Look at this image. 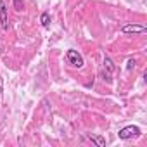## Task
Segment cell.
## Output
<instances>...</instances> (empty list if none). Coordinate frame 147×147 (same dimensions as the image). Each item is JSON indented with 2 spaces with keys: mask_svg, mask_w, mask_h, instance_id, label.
Masks as SVG:
<instances>
[{
  "mask_svg": "<svg viewBox=\"0 0 147 147\" xmlns=\"http://www.w3.org/2000/svg\"><path fill=\"white\" fill-rule=\"evenodd\" d=\"M100 75L106 82H113V75H114V62L111 61V57H104V64L100 69Z\"/></svg>",
  "mask_w": 147,
  "mask_h": 147,
  "instance_id": "obj_1",
  "label": "cell"
},
{
  "mask_svg": "<svg viewBox=\"0 0 147 147\" xmlns=\"http://www.w3.org/2000/svg\"><path fill=\"white\" fill-rule=\"evenodd\" d=\"M66 59H67V62H69L73 67H82V66H83V57H82V54H80L78 50H75V49H69V50L66 52Z\"/></svg>",
  "mask_w": 147,
  "mask_h": 147,
  "instance_id": "obj_2",
  "label": "cell"
},
{
  "mask_svg": "<svg viewBox=\"0 0 147 147\" xmlns=\"http://www.w3.org/2000/svg\"><path fill=\"white\" fill-rule=\"evenodd\" d=\"M118 135H119V138H123V140H128V138L138 137V135H140V128H138V126H135V125H128V126L121 128V130L118 131Z\"/></svg>",
  "mask_w": 147,
  "mask_h": 147,
  "instance_id": "obj_3",
  "label": "cell"
},
{
  "mask_svg": "<svg viewBox=\"0 0 147 147\" xmlns=\"http://www.w3.org/2000/svg\"><path fill=\"white\" fill-rule=\"evenodd\" d=\"M121 31L123 33H145L147 28L144 24H125L121 28Z\"/></svg>",
  "mask_w": 147,
  "mask_h": 147,
  "instance_id": "obj_4",
  "label": "cell"
},
{
  "mask_svg": "<svg viewBox=\"0 0 147 147\" xmlns=\"http://www.w3.org/2000/svg\"><path fill=\"white\" fill-rule=\"evenodd\" d=\"M0 23H2V26L7 30L9 28V19H7V5L4 0H0Z\"/></svg>",
  "mask_w": 147,
  "mask_h": 147,
  "instance_id": "obj_5",
  "label": "cell"
},
{
  "mask_svg": "<svg viewBox=\"0 0 147 147\" xmlns=\"http://www.w3.org/2000/svg\"><path fill=\"white\" fill-rule=\"evenodd\" d=\"M88 138H90V140H92L94 144H97L99 147H106V140H104L102 137H97V135H90Z\"/></svg>",
  "mask_w": 147,
  "mask_h": 147,
  "instance_id": "obj_6",
  "label": "cell"
},
{
  "mask_svg": "<svg viewBox=\"0 0 147 147\" xmlns=\"http://www.w3.org/2000/svg\"><path fill=\"white\" fill-rule=\"evenodd\" d=\"M40 23H42V26L47 28V26L50 24V14H49V12H43V14L40 16Z\"/></svg>",
  "mask_w": 147,
  "mask_h": 147,
  "instance_id": "obj_7",
  "label": "cell"
},
{
  "mask_svg": "<svg viewBox=\"0 0 147 147\" xmlns=\"http://www.w3.org/2000/svg\"><path fill=\"white\" fill-rule=\"evenodd\" d=\"M133 66H135V61H133V59H130V61H128V69H131Z\"/></svg>",
  "mask_w": 147,
  "mask_h": 147,
  "instance_id": "obj_8",
  "label": "cell"
},
{
  "mask_svg": "<svg viewBox=\"0 0 147 147\" xmlns=\"http://www.w3.org/2000/svg\"><path fill=\"white\" fill-rule=\"evenodd\" d=\"M16 9H18V11H21V9H23V5H21L19 0H16Z\"/></svg>",
  "mask_w": 147,
  "mask_h": 147,
  "instance_id": "obj_9",
  "label": "cell"
},
{
  "mask_svg": "<svg viewBox=\"0 0 147 147\" xmlns=\"http://www.w3.org/2000/svg\"><path fill=\"white\" fill-rule=\"evenodd\" d=\"M0 94H2V85H0Z\"/></svg>",
  "mask_w": 147,
  "mask_h": 147,
  "instance_id": "obj_10",
  "label": "cell"
}]
</instances>
